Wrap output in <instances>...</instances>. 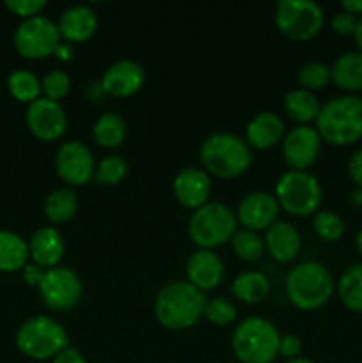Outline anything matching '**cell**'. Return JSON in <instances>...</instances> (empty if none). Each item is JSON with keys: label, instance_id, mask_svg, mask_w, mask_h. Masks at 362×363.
Here are the masks:
<instances>
[{"label": "cell", "instance_id": "1", "mask_svg": "<svg viewBox=\"0 0 362 363\" xmlns=\"http://www.w3.org/2000/svg\"><path fill=\"white\" fill-rule=\"evenodd\" d=\"M206 296L187 280H174L158 291L153 303L155 318L163 328L188 330L204 318Z\"/></svg>", "mask_w": 362, "mask_h": 363}, {"label": "cell", "instance_id": "2", "mask_svg": "<svg viewBox=\"0 0 362 363\" xmlns=\"http://www.w3.org/2000/svg\"><path fill=\"white\" fill-rule=\"evenodd\" d=\"M314 128L329 144H355L362 138V99L353 94L330 99L322 105Z\"/></svg>", "mask_w": 362, "mask_h": 363}, {"label": "cell", "instance_id": "3", "mask_svg": "<svg viewBox=\"0 0 362 363\" xmlns=\"http://www.w3.org/2000/svg\"><path fill=\"white\" fill-rule=\"evenodd\" d=\"M201 162L209 176L233 179L252 163V149L245 138L234 133H213L201 144Z\"/></svg>", "mask_w": 362, "mask_h": 363}, {"label": "cell", "instance_id": "4", "mask_svg": "<svg viewBox=\"0 0 362 363\" xmlns=\"http://www.w3.org/2000/svg\"><path fill=\"white\" fill-rule=\"evenodd\" d=\"M336 282L325 264L305 261L295 266L286 277V294L300 311H316L332 298Z\"/></svg>", "mask_w": 362, "mask_h": 363}, {"label": "cell", "instance_id": "5", "mask_svg": "<svg viewBox=\"0 0 362 363\" xmlns=\"http://www.w3.org/2000/svg\"><path fill=\"white\" fill-rule=\"evenodd\" d=\"M279 330L268 319L245 318L231 337L234 357L241 363H273L279 357Z\"/></svg>", "mask_w": 362, "mask_h": 363}, {"label": "cell", "instance_id": "6", "mask_svg": "<svg viewBox=\"0 0 362 363\" xmlns=\"http://www.w3.org/2000/svg\"><path fill=\"white\" fill-rule=\"evenodd\" d=\"M238 230L236 213L220 202H208L192 213L188 236L201 250H213L231 241Z\"/></svg>", "mask_w": 362, "mask_h": 363}, {"label": "cell", "instance_id": "7", "mask_svg": "<svg viewBox=\"0 0 362 363\" xmlns=\"http://www.w3.org/2000/svg\"><path fill=\"white\" fill-rule=\"evenodd\" d=\"M16 346L32 360H50L70 347V335L59 321L48 315H34L18 328Z\"/></svg>", "mask_w": 362, "mask_h": 363}, {"label": "cell", "instance_id": "8", "mask_svg": "<svg viewBox=\"0 0 362 363\" xmlns=\"http://www.w3.org/2000/svg\"><path fill=\"white\" fill-rule=\"evenodd\" d=\"M275 199L279 208L290 215H314L322 204V186L307 170H287L277 179Z\"/></svg>", "mask_w": 362, "mask_h": 363}, {"label": "cell", "instance_id": "9", "mask_svg": "<svg viewBox=\"0 0 362 363\" xmlns=\"http://www.w3.org/2000/svg\"><path fill=\"white\" fill-rule=\"evenodd\" d=\"M325 23L323 9L312 0H280L275 6V25L293 41H309Z\"/></svg>", "mask_w": 362, "mask_h": 363}, {"label": "cell", "instance_id": "10", "mask_svg": "<svg viewBox=\"0 0 362 363\" xmlns=\"http://www.w3.org/2000/svg\"><path fill=\"white\" fill-rule=\"evenodd\" d=\"M14 48L25 59H45L55 53L62 38L55 21L46 16H34L21 20L14 30Z\"/></svg>", "mask_w": 362, "mask_h": 363}, {"label": "cell", "instance_id": "11", "mask_svg": "<svg viewBox=\"0 0 362 363\" xmlns=\"http://www.w3.org/2000/svg\"><path fill=\"white\" fill-rule=\"evenodd\" d=\"M41 300L50 311H73L82 300V280L77 273L66 266H55L46 269L41 286L38 287Z\"/></svg>", "mask_w": 362, "mask_h": 363}, {"label": "cell", "instance_id": "12", "mask_svg": "<svg viewBox=\"0 0 362 363\" xmlns=\"http://www.w3.org/2000/svg\"><path fill=\"white\" fill-rule=\"evenodd\" d=\"M57 176L71 186H84L94 179V158L91 149L80 140H67L59 147L55 156Z\"/></svg>", "mask_w": 362, "mask_h": 363}, {"label": "cell", "instance_id": "13", "mask_svg": "<svg viewBox=\"0 0 362 363\" xmlns=\"http://www.w3.org/2000/svg\"><path fill=\"white\" fill-rule=\"evenodd\" d=\"M322 151V137L316 128L298 124L283 138V156L291 170H307L318 160Z\"/></svg>", "mask_w": 362, "mask_h": 363}, {"label": "cell", "instance_id": "14", "mask_svg": "<svg viewBox=\"0 0 362 363\" xmlns=\"http://www.w3.org/2000/svg\"><path fill=\"white\" fill-rule=\"evenodd\" d=\"M25 121L31 133L45 142L59 140L67 128L66 113L60 103L46 99L45 96L28 105Z\"/></svg>", "mask_w": 362, "mask_h": 363}, {"label": "cell", "instance_id": "15", "mask_svg": "<svg viewBox=\"0 0 362 363\" xmlns=\"http://www.w3.org/2000/svg\"><path fill=\"white\" fill-rule=\"evenodd\" d=\"M146 82V71L138 62L130 59L117 60V62L110 64L102 74L103 91L106 96L112 98H128L133 96L142 89Z\"/></svg>", "mask_w": 362, "mask_h": 363}, {"label": "cell", "instance_id": "16", "mask_svg": "<svg viewBox=\"0 0 362 363\" xmlns=\"http://www.w3.org/2000/svg\"><path fill=\"white\" fill-rule=\"evenodd\" d=\"M277 213H279V204L275 195L266 191H252L245 195L238 204L236 218L243 229L259 233L277 222Z\"/></svg>", "mask_w": 362, "mask_h": 363}, {"label": "cell", "instance_id": "17", "mask_svg": "<svg viewBox=\"0 0 362 363\" xmlns=\"http://www.w3.org/2000/svg\"><path fill=\"white\" fill-rule=\"evenodd\" d=\"M172 191L176 201L187 209H199L208 204L212 195V177L206 170L188 167L174 177Z\"/></svg>", "mask_w": 362, "mask_h": 363}, {"label": "cell", "instance_id": "18", "mask_svg": "<svg viewBox=\"0 0 362 363\" xmlns=\"http://www.w3.org/2000/svg\"><path fill=\"white\" fill-rule=\"evenodd\" d=\"M224 279V262L213 250H195L187 261V282L199 291H213Z\"/></svg>", "mask_w": 362, "mask_h": 363}, {"label": "cell", "instance_id": "19", "mask_svg": "<svg viewBox=\"0 0 362 363\" xmlns=\"http://www.w3.org/2000/svg\"><path fill=\"white\" fill-rule=\"evenodd\" d=\"M59 34L66 43H84L94 35L98 28V16L89 6L78 4L62 11L59 18Z\"/></svg>", "mask_w": 362, "mask_h": 363}, {"label": "cell", "instance_id": "20", "mask_svg": "<svg viewBox=\"0 0 362 363\" xmlns=\"http://www.w3.org/2000/svg\"><path fill=\"white\" fill-rule=\"evenodd\" d=\"M27 243L32 262L45 269L59 266L66 250L62 234L55 227H41L32 234Z\"/></svg>", "mask_w": 362, "mask_h": 363}, {"label": "cell", "instance_id": "21", "mask_svg": "<svg viewBox=\"0 0 362 363\" xmlns=\"http://www.w3.org/2000/svg\"><path fill=\"white\" fill-rule=\"evenodd\" d=\"M265 248L275 261L290 262L298 255L302 247L300 233L295 229L293 223L277 220L266 229Z\"/></svg>", "mask_w": 362, "mask_h": 363}, {"label": "cell", "instance_id": "22", "mask_svg": "<svg viewBox=\"0 0 362 363\" xmlns=\"http://www.w3.org/2000/svg\"><path fill=\"white\" fill-rule=\"evenodd\" d=\"M286 135L284 121L275 112H259L252 117L245 130V142L251 149H270L279 144Z\"/></svg>", "mask_w": 362, "mask_h": 363}, {"label": "cell", "instance_id": "23", "mask_svg": "<svg viewBox=\"0 0 362 363\" xmlns=\"http://www.w3.org/2000/svg\"><path fill=\"white\" fill-rule=\"evenodd\" d=\"M231 294L243 303H261L270 294L268 277L261 272H254V269L240 273L231 284Z\"/></svg>", "mask_w": 362, "mask_h": 363}, {"label": "cell", "instance_id": "24", "mask_svg": "<svg viewBox=\"0 0 362 363\" xmlns=\"http://www.w3.org/2000/svg\"><path fill=\"white\" fill-rule=\"evenodd\" d=\"M332 71V82L346 92L362 91V52H346L337 57Z\"/></svg>", "mask_w": 362, "mask_h": 363}, {"label": "cell", "instance_id": "25", "mask_svg": "<svg viewBox=\"0 0 362 363\" xmlns=\"http://www.w3.org/2000/svg\"><path fill=\"white\" fill-rule=\"evenodd\" d=\"M284 110L298 124H309L316 123L318 113L322 110L318 98L314 92L305 91V89H293L284 96Z\"/></svg>", "mask_w": 362, "mask_h": 363}, {"label": "cell", "instance_id": "26", "mask_svg": "<svg viewBox=\"0 0 362 363\" xmlns=\"http://www.w3.org/2000/svg\"><path fill=\"white\" fill-rule=\"evenodd\" d=\"M28 243L11 230H0V272H18L27 266Z\"/></svg>", "mask_w": 362, "mask_h": 363}, {"label": "cell", "instance_id": "27", "mask_svg": "<svg viewBox=\"0 0 362 363\" xmlns=\"http://www.w3.org/2000/svg\"><path fill=\"white\" fill-rule=\"evenodd\" d=\"M92 137L102 147H119L126 138V123L116 112L102 113L92 126Z\"/></svg>", "mask_w": 362, "mask_h": 363}, {"label": "cell", "instance_id": "28", "mask_svg": "<svg viewBox=\"0 0 362 363\" xmlns=\"http://www.w3.org/2000/svg\"><path fill=\"white\" fill-rule=\"evenodd\" d=\"M78 195L71 188L53 190L45 201V215L52 223H66L77 215Z\"/></svg>", "mask_w": 362, "mask_h": 363}, {"label": "cell", "instance_id": "29", "mask_svg": "<svg viewBox=\"0 0 362 363\" xmlns=\"http://www.w3.org/2000/svg\"><path fill=\"white\" fill-rule=\"evenodd\" d=\"M337 296L348 311L362 314V262L344 269L337 282Z\"/></svg>", "mask_w": 362, "mask_h": 363}, {"label": "cell", "instance_id": "30", "mask_svg": "<svg viewBox=\"0 0 362 363\" xmlns=\"http://www.w3.org/2000/svg\"><path fill=\"white\" fill-rule=\"evenodd\" d=\"M7 89L14 99L28 105L41 98V80L27 69L13 71L7 78Z\"/></svg>", "mask_w": 362, "mask_h": 363}, {"label": "cell", "instance_id": "31", "mask_svg": "<svg viewBox=\"0 0 362 363\" xmlns=\"http://www.w3.org/2000/svg\"><path fill=\"white\" fill-rule=\"evenodd\" d=\"M231 248L241 261H259L265 254V240L259 236V233L248 229H238L231 238Z\"/></svg>", "mask_w": 362, "mask_h": 363}, {"label": "cell", "instance_id": "32", "mask_svg": "<svg viewBox=\"0 0 362 363\" xmlns=\"http://www.w3.org/2000/svg\"><path fill=\"white\" fill-rule=\"evenodd\" d=\"M128 174V163L123 156L112 155L105 156L102 162L96 165L94 170V179L96 183L102 186H116L121 181L126 177Z\"/></svg>", "mask_w": 362, "mask_h": 363}, {"label": "cell", "instance_id": "33", "mask_svg": "<svg viewBox=\"0 0 362 363\" xmlns=\"http://www.w3.org/2000/svg\"><path fill=\"white\" fill-rule=\"evenodd\" d=\"M312 229H314L316 236L323 241H332L341 240V236L344 234V222L339 215H336L334 211H322L314 213V218H312Z\"/></svg>", "mask_w": 362, "mask_h": 363}, {"label": "cell", "instance_id": "34", "mask_svg": "<svg viewBox=\"0 0 362 363\" xmlns=\"http://www.w3.org/2000/svg\"><path fill=\"white\" fill-rule=\"evenodd\" d=\"M298 82H300L302 89H305V91H319L325 85H329V82H332V71H330V66H327L325 62L312 60V62L304 64L300 67Z\"/></svg>", "mask_w": 362, "mask_h": 363}, {"label": "cell", "instance_id": "35", "mask_svg": "<svg viewBox=\"0 0 362 363\" xmlns=\"http://www.w3.org/2000/svg\"><path fill=\"white\" fill-rule=\"evenodd\" d=\"M204 318L215 326H227L236 319V307L224 296H215L206 301Z\"/></svg>", "mask_w": 362, "mask_h": 363}, {"label": "cell", "instance_id": "36", "mask_svg": "<svg viewBox=\"0 0 362 363\" xmlns=\"http://www.w3.org/2000/svg\"><path fill=\"white\" fill-rule=\"evenodd\" d=\"M71 89V78L66 71L52 69L41 78V92L46 99L60 101Z\"/></svg>", "mask_w": 362, "mask_h": 363}, {"label": "cell", "instance_id": "37", "mask_svg": "<svg viewBox=\"0 0 362 363\" xmlns=\"http://www.w3.org/2000/svg\"><path fill=\"white\" fill-rule=\"evenodd\" d=\"M6 7L16 16L28 20V18L39 16L46 7V2L45 0H6Z\"/></svg>", "mask_w": 362, "mask_h": 363}, {"label": "cell", "instance_id": "38", "mask_svg": "<svg viewBox=\"0 0 362 363\" xmlns=\"http://www.w3.org/2000/svg\"><path fill=\"white\" fill-rule=\"evenodd\" d=\"M357 21H358L357 16L346 13V11H339V13H336L332 16L330 28L339 35H353L355 27H357Z\"/></svg>", "mask_w": 362, "mask_h": 363}, {"label": "cell", "instance_id": "39", "mask_svg": "<svg viewBox=\"0 0 362 363\" xmlns=\"http://www.w3.org/2000/svg\"><path fill=\"white\" fill-rule=\"evenodd\" d=\"M300 353H302V342L297 335H293V333L280 335L279 357L286 358V360H295V358L300 357Z\"/></svg>", "mask_w": 362, "mask_h": 363}, {"label": "cell", "instance_id": "40", "mask_svg": "<svg viewBox=\"0 0 362 363\" xmlns=\"http://www.w3.org/2000/svg\"><path fill=\"white\" fill-rule=\"evenodd\" d=\"M45 273H46V269L41 268V266L34 264V262H31V264L27 262V266L21 269V277H23L25 284H28V286H32V287L41 286Z\"/></svg>", "mask_w": 362, "mask_h": 363}, {"label": "cell", "instance_id": "41", "mask_svg": "<svg viewBox=\"0 0 362 363\" xmlns=\"http://www.w3.org/2000/svg\"><path fill=\"white\" fill-rule=\"evenodd\" d=\"M348 174H350L355 186L362 190V149H358V151L351 155L350 162H348Z\"/></svg>", "mask_w": 362, "mask_h": 363}, {"label": "cell", "instance_id": "42", "mask_svg": "<svg viewBox=\"0 0 362 363\" xmlns=\"http://www.w3.org/2000/svg\"><path fill=\"white\" fill-rule=\"evenodd\" d=\"M53 363H87L85 362L84 354L80 353L75 347H66L64 351H60L55 358H53Z\"/></svg>", "mask_w": 362, "mask_h": 363}, {"label": "cell", "instance_id": "43", "mask_svg": "<svg viewBox=\"0 0 362 363\" xmlns=\"http://www.w3.org/2000/svg\"><path fill=\"white\" fill-rule=\"evenodd\" d=\"M53 55H55L59 60H62V62H70V60L73 59V55H75L73 45H70V43H66V41H64V43L60 41V45L57 46V50H55V53H53Z\"/></svg>", "mask_w": 362, "mask_h": 363}, {"label": "cell", "instance_id": "44", "mask_svg": "<svg viewBox=\"0 0 362 363\" xmlns=\"http://www.w3.org/2000/svg\"><path fill=\"white\" fill-rule=\"evenodd\" d=\"M341 6H343V11H346V13L353 14V16H358V14L362 16V0H343Z\"/></svg>", "mask_w": 362, "mask_h": 363}, {"label": "cell", "instance_id": "45", "mask_svg": "<svg viewBox=\"0 0 362 363\" xmlns=\"http://www.w3.org/2000/svg\"><path fill=\"white\" fill-rule=\"evenodd\" d=\"M87 96L91 101H99V99L105 98V91H103L102 84L99 82H92L91 85H89V91H87Z\"/></svg>", "mask_w": 362, "mask_h": 363}, {"label": "cell", "instance_id": "46", "mask_svg": "<svg viewBox=\"0 0 362 363\" xmlns=\"http://www.w3.org/2000/svg\"><path fill=\"white\" fill-rule=\"evenodd\" d=\"M353 39H355V45H357L358 52H362V16L358 18V21H357V27H355V32H353Z\"/></svg>", "mask_w": 362, "mask_h": 363}, {"label": "cell", "instance_id": "47", "mask_svg": "<svg viewBox=\"0 0 362 363\" xmlns=\"http://www.w3.org/2000/svg\"><path fill=\"white\" fill-rule=\"evenodd\" d=\"M350 204L353 206H362V190L355 186L353 190L350 191Z\"/></svg>", "mask_w": 362, "mask_h": 363}, {"label": "cell", "instance_id": "48", "mask_svg": "<svg viewBox=\"0 0 362 363\" xmlns=\"http://www.w3.org/2000/svg\"><path fill=\"white\" fill-rule=\"evenodd\" d=\"M355 243H357V250H358V254H361V257H362V230H358L357 238H355Z\"/></svg>", "mask_w": 362, "mask_h": 363}, {"label": "cell", "instance_id": "49", "mask_svg": "<svg viewBox=\"0 0 362 363\" xmlns=\"http://www.w3.org/2000/svg\"><path fill=\"white\" fill-rule=\"evenodd\" d=\"M286 363H314V362H311V360H309V358L298 357V358H295V360H287Z\"/></svg>", "mask_w": 362, "mask_h": 363}]
</instances>
